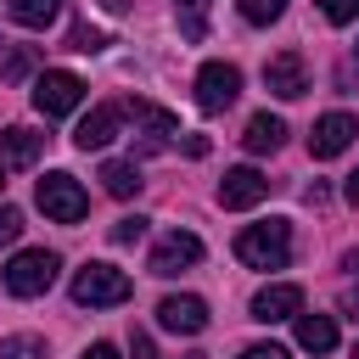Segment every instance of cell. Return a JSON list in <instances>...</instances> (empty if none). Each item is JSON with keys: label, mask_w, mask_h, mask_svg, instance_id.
I'll return each instance as SVG.
<instances>
[{"label": "cell", "mask_w": 359, "mask_h": 359, "mask_svg": "<svg viewBox=\"0 0 359 359\" xmlns=\"http://www.w3.org/2000/svg\"><path fill=\"white\" fill-rule=\"evenodd\" d=\"M157 325H163V331H180V337H196V331L208 325V303L191 297V292H174V297L157 303Z\"/></svg>", "instance_id": "cell-10"}, {"label": "cell", "mask_w": 359, "mask_h": 359, "mask_svg": "<svg viewBox=\"0 0 359 359\" xmlns=\"http://www.w3.org/2000/svg\"><path fill=\"white\" fill-rule=\"evenodd\" d=\"M101 11H112V17H123V11H129V0H101Z\"/></svg>", "instance_id": "cell-33"}, {"label": "cell", "mask_w": 359, "mask_h": 359, "mask_svg": "<svg viewBox=\"0 0 359 359\" xmlns=\"http://www.w3.org/2000/svg\"><path fill=\"white\" fill-rule=\"evenodd\" d=\"M79 359H118V348H112V342H90Z\"/></svg>", "instance_id": "cell-30"}, {"label": "cell", "mask_w": 359, "mask_h": 359, "mask_svg": "<svg viewBox=\"0 0 359 359\" xmlns=\"http://www.w3.org/2000/svg\"><path fill=\"white\" fill-rule=\"evenodd\" d=\"M342 309H348V314H359V286H348V292H342Z\"/></svg>", "instance_id": "cell-32"}, {"label": "cell", "mask_w": 359, "mask_h": 359, "mask_svg": "<svg viewBox=\"0 0 359 359\" xmlns=\"http://www.w3.org/2000/svg\"><path fill=\"white\" fill-rule=\"evenodd\" d=\"M297 314H303V286H292V280H275V286H264L252 297V320H264V325L297 320Z\"/></svg>", "instance_id": "cell-12"}, {"label": "cell", "mask_w": 359, "mask_h": 359, "mask_svg": "<svg viewBox=\"0 0 359 359\" xmlns=\"http://www.w3.org/2000/svg\"><path fill=\"white\" fill-rule=\"evenodd\" d=\"M185 359H208V353H185Z\"/></svg>", "instance_id": "cell-35"}, {"label": "cell", "mask_w": 359, "mask_h": 359, "mask_svg": "<svg viewBox=\"0 0 359 359\" xmlns=\"http://www.w3.org/2000/svg\"><path fill=\"white\" fill-rule=\"evenodd\" d=\"M264 84H269V95H280V101L309 95V67H303V56H297V50L269 56V62H264Z\"/></svg>", "instance_id": "cell-8"}, {"label": "cell", "mask_w": 359, "mask_h": 359, "mask_svg": "<svg viewBox=\"0 0 359 359\" xmlns=\"http://www.w3.org/2000/svg\"><path fill=\"white\" fill-rule=\"evenodd\" d=\"M297 348L303 353H331L337 348V320L331 314H297Z\"/></svg>", "instance_id": "cell-16"}, {"label": "cell", "mask_w": 359, "mask_h": 359, "mask_svg": "<svg viewBox=\"0 0 359 359\" xmlns=\"http://www.w3.org/2000/svg\"><path fill=\"white\" fill-rule=\"evenodd\" d=\"M353 359H359V342H353Z\"/></svg>", "instance_id": "cell-36"}, {"label": "cell", "mask_w": 359, "mask_h": 359, "mask_svg": "<svg viewBox=\"0 0 359 359\" xmlns=\"http://www.w3.org/2000/svg\"><path fill=\"white\" fill-rule=\"evenodd\" d=\"M236 6H241V17H247V22H258V28H264V22H275V17L286 11V0H236Z\"/></svg>", "instance_id": "cell-23"}, {"label": "cell", "mask_w": 359, "mask_h": 359, "mask_svg": "<svg viewBox=\"0 0 359 359\" xmlns=\"http://www.w3.org/2000/svg\"><path fill=\"white\" fill-rule=\"evenodd\" d=\"M79 101H84V79H79V73L50 67V73H39V79H34V107H39L45 118H67Z\"/></svg>", "instance_id": "cell-5"}, {"label": "cell", "mask_w": 359, "mask_h": 359, "mask_svg": "<svg viewBox=\"0 0 359 359\" xmlns=\"http://www.w3.org/2000/svg\"><path fill=\"white\" fill-rule=\"evenodd\" d=\"M140 236H146V219H140V213H123V219L112 224V241H118V247H129V241H140Z\"/></svg>", "instance_id": "cell-25"}, {"label": "cell", "mask_w": 359, "mask_h": 359, "mask_svg": "<svg viewBox=\"0 0 359 359\" xmlns=\"http://www.w3.org/2000/svg\"><path fill=\"white\" fill-rule=\"evenodd\" d=\"M118 107H123V118H135L146 129V151H163L168 135H180V118L163 112V107H151V101H118Z\"/></svg>", "instance_id": "cell-13"}, {"label": "cell", "mask_w": 359, "mask_h": 359, "mask_svg": "<svg viewBox=\"0 0 359 359\" xmlns=\"http://www.w3.org/2000/svg\"><path fill=\"white\" fill-rule=\"evenodd\" d=\"M101 185H107V196H118V202H123V196H135V191H140V168L112 157V163H101Z\"/></svg>", "instance_id": "cell-19"}, {"label": "cell", "mask_w": 359, "mask_h": 359, "mask_svg": "<svg viewBox=\"0 0 359 359\" xmlns=\"http://www.w3.org/2000/svg\"><path fill=\"white\" fill-rule=\"evenodd\" d=\"M39 146H45V135H34V129L11 123V129L0 135V163H6V168H28V163L39 157Z\"/></svg>", "instance_id": "cell-15"}, {"label": "cell", "mask_w": 359, "mask_h": 359, "mask_svg": "<svg viewBox=\"0 0 359 359\" xmlns=\"http://www.w3.org/2000/svg\"><path fill=\"white\" fill-rule=\"evenodd\" d=\"M236 258L247 269H286L292 264V224L286 219H264V224H247L236 236Z\"/></svg>", "instance_id": "cell-1"}, {"label": "cell", "mask_w": 359, "mask_h": 359, "mask_svg": "<svg viewBox=\"0 0 359 359\" xmlns=\"http://www.w3.org/2000/svg\"><path fill=\"white\" fill-rule=\"evenodd\" d=\"M342 196H348V202H353V208H359V168H353V174H348V185H342Z\"/></svg>", "instance_id": "cell-31"}, {"label": "cell", "mask_w": 359, "mask_h": 359, "mask_svg": "<svg viewBox=\"0 0 359 359\" xmlns=\"http://www.w3.org/2000/svg\"><path fill=\"white\" fill-rule=\"evenodd\" d=\"M34 196H39L45 219H56V224H79V219L90 213V196H84V185H79L73 174H62V168H56V174H45Z\"/></svg>", "instance_id": "cell-4"}, {"label": "cell", "mask_w": 359, "mask_h": 359, "mask_svg": "<svg viewBox=\"0 0 359 359\" xmlns=\"http://www.w3.org/2000/svg\"><path fill=\"white\" fill-rule=\"evenodd\" d=\"M118 123H123V107H118V101H107V107H90V112L79 118V129H73L79 151H101V146H112Z\"/></svg>", "instance_id": "cell-11"}, {"label": "cell", "mask_w": 359, "mask_h": 359, "mask_svg": "<svg viewBox=\"0 0 359 359\" xmlns=\"http://www.w3.org/2000/svg\"><path fill=\"white\" fill-rule=\"evenodd\" d=\"M174 11H180V34L185 39H202L208 34V0H174Z\"/></svg>", "instance_id": "cell-21"}, {"label": "cell", "mask_w": 359, "mask_h": 359, "mask_svg": "<svg viewBox=\"0 0 359 359\" xmlns=\"http://www.w3.org/2000/svg\"><path fill=\"white\" fill-rule=\"evenodd\" d=\"M320 11H325V22H353L359 0H320Z\"/></svg>", "instance_id": "cell-26"}, {"label": "cell", "mask_w": 359, "mask_h": 359, "mask_svg": "<svg viewBox=\"0 0 359 359\" xmlns=\"http://www.w3.org/2000/svg\"><path fill=\"white\" fill-rule=\"evenodd\" d=\"M0 185H6V180H0Z\"/></svg>", "instance_id": "cell-37"}, {"label": "cell", "mask_w": 359, "mask_h": 359, "mask_svg": "<svg viewBox=\"0 0 359 359\" xmlns=\"http://www.w3.org/2000/svg\"><path fill=\"white\" fill-rule=\"evenodd\" d=\"M241 140H247V151H258V157H264V151H280V146H286V123H280L275 112H258V118H247V135H241Z\"/></svg>", "instance_id": "cell-17"}, {"label": "cell", "mask_w": 359, "mask_h": 359, "mask_svg": "<svg viewBox=\"0 0 359 359\" xmlns=\"http://www.w3.org/2000/svg\"><path fill=\"white\" fill-rule=\"evenodd\" d=\"M6 17L22 28H50L62 17V0H6Z\"/></svg>", "instance_id": "cell-18"}, {"label": "cell", "mask_w": 359, "mask_h": 359, "mask_svg": "<svg viewBox=\"0 0 359 359\" xmlns=\"http://www.w3.org/2000/svg\"><path fill=\"white\" fill-rule=\"evenodd\" d=\"M129 292L135 286L118 264H84L73 275V303H84V309H118V303H129Z\"/></svg>", "instance_id": "cell-2"}, {"label": "cell", "mask_w": 359, "mask_h": 359, "mask_svg": "<svg viewBox=\"0 0 359 359\" xmlns=\"http://www.w3.org/2000/svg\"><path fill=\"white\" fill-rule=\"evenodd\" d=\"M236 95H241V67L236 62H202V73H196V107L202 112H224Z\"/></svg>", "instance_id": "cell-6"}, {"label": "cell", "mask_w": 359, "mask_h": 359, "mask_svg": "<svg viewBox=\"0 0 359 359\" xmlns=\"http://www.w3.org/2000/svg\"><path fill=\"white\" fill-rule=\"evenodd\" d=\"M353 135H359V118L353 112H325L314 129H309V151L325 163V157H342L348 146H353Z\"/></svg>", "instance_id": "cell-7"}, {"label": "cell", "mask_w": 359, "mask_h": 359, "mask_svg": "<svg viewBox=\"0 0 359 359\" xmlns=\"http://www.w3.org/2000/svg\"><path fill=\"white\" fill-rule=\"evenodd\" d=\"M67 50H107V34H101V28H90V22H73Z\"/></svg>", "instance_id": "cell-24"}, {"label": "cell", "mask_w": 359, "mask_h": 359, "mask_svg": "<svg viewBox=\"0 0 359 359\" xmlns=\"http://www.w3.org/2000/svg\"><path fill=\"white\" fill-rule=\"evenodd\" d=\"M191 264H202V241H196L191 230H168V236L151 247V275H180V269H191Z\"/></svg>", "instance_id": "cell-9"}, {"label": "cell", "mask_w": 359, "mask_h": 359, "mask_svg": "<svg viewBox=\"0 0 359 359\" xmlns=\"http://www.w3.org/2000/svg\"><path fill=\"white\" fill-rule=\"evenodd\" d=\"M34 62H39V50H34V45H17V50L0 56V79H6V84H22V79L34 73Z\"/></svg>", "instance_id": "cell-20"}, {"label": "cell", "mask_w": 359, "mask_h": 359, "mask_svg": "<svg viewBox=\"0 0 359 359\" xmlns=\"http://www.w3.org/2000/svg\"><path fill=\"white\" fill-rule=\"evenodd\" d=\"M129 353H135V359H157V348H151L146 331H129Z\"/></svg>", "instance_id": "cell-29"}, {"label": "cell", "mask_w": 359, "mask_h": 359, "mask_svg": "<svg viewBox=\"0 0 359 359\" xmlns=\"http://www.w3.org/2000/svg\"><path fill=\"white\" fill-rule=\"evenodd\" d=\"M17 236H22V213L17 208H0V247H11Z\"/></svg>", "instance_id": "cell-27"}, {"label": "cell", "mask_w": 359, "mask_h": 359, "mask_svg": "<svg viewBox=\"0 0 359 359\" xmlns=\"http://www.w3.org/2000/svg\"><path fill=\"white\" fill-rule=\"evenodd\" d=\"M56 269H62V258L50 247H28V252H17L6 264V292L11 297H39V292H50Z\"/></svg>", "instance_id": "cell-3"}, {"label": "cell", "mask_w": 359, "mask_h": 359, "mask_svg": "<svg viewBox=\"0 0 359 359\" xmlns=\"http://www.w3.org/2000/svg\"><path fill=\"white\" fill-rule=\"evenodd\" d=\"M0 359H45V342L39 337H6L0 342Z\"/></svg>", "instance_id": "cell-22"}, {"label": "cell", "mask_w": 359, "mask_h": 359, "mask_svg": "<svg viewBox=\"0 0 359 359\" xmlns=\"http://www.w3.org/2000/svg\"><path fill=\"white\" fill-rule=\"evenodd\" d=\"M342 269H353V275H359V252H348V258H342Z\"/></svg>", "instance_id": "cell-34"}, {"label": "cell", "mask_w": 359, "mask_h": 359, "mask_svg": "<svg viewBox=\"0 0 359 359\" xmlns=\"http://www.w3.org/2000/svg\"><path fill=\"white\" fill-rule=\"evenodd\" d=\"M241 359H292L280 342H252V348H241Z\"/></svg>", "instance_id": "cell-28"}, {"label": "cell", "mask_w": 359, "mask_h": 359, "mask_svg": "<svg viewBox=\"0 0 359 359\" xmlns=\"http://www.w3.org/2000/svg\"><path fill=\"white\" fill-rule=\"evenodd\" d=\"M269 196V180L258 174V168H230L224 180H219V202L224 208H252V202H264Z\"/></svg>", "instance_id": "cell-14"}]
</instances>
